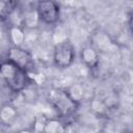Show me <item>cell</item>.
I'll list each match as a JSON object with an SVG mask.
<instances>
[{
    "label": "cell",
    "mask_w": 133,
    "mask_h": 133,
    "mask_svg": "<svg viewBox=\"0 0 133 133\" xmlns=\"http://www.w3.org/2000/svg\"><path fill=\"white\" fill-rule=\"evenodd\" d=\"M47 100L59 117L72 116L80 105L71 98L66 88L49 89L47 92Z\"/></svg>",
    "instance_id": "2"
},
{
    "label": "cell",
    "mask_w": 133,
    "mask_h": 133,
    "mask_svg": "<svg viewBox=\"0 0 133 133\" xmlns=\"http://www.w3.org/2000/svg\"><path fill=\"white\" fill-rule=\"evenodd\" d=\"M0 76L6 87L14 94H21L31 84L27 72L7 59L0 64Z\"/></svg>",
    "instance_id": "1"
},
{
    "label": "cell",
    "mask_w": 133,
    "mask_h": 133,
    "mask_svg": "<svg viewBox=\"0 0 133 133\" xmlns=\"http://www.w3.org/2000/svg\"><path fill=\"white\" fill-rule=\"evenodd\" d=\"M35 9L41 23L46 25H55L60 19V5L53 0H41L35 4Z\"/></svg>",
    "instance_id": "3"
},
{
    "label": "cell",
    "mask_w": 133,
    "mask_h": 133,
    "mask_svg": "<svg viewBox=\"0 0 133 133\" xmlns=\"http://www.w3.org/2000/svg\"><path fill=\"white\" fill-rule=\"evenodd\" d=\"M64 126L58 117H50L46 119L43 133H64Z\"/></svg>",
    "instance_id": "12"
},
{
    "label": "cell",
    "mask_w": 133,
    "mask_h": 133,
    "mask_svg": "<svg viewBox=\"0 0 133 133\" xmlns=\"http://www.w3.org/2000/svg\"><path fill=\"white\" fill-rule=\"evenodd\" d=\"M8 37L11 46L22 47L25 42V29L22 26H9L8 28Z\"/></svg>",
    "instance_id": "8"
},
{
    "label": "cell",
    "mask_w": 133,
    "mask_h": 133,
    "mask_svg": "<svg viewBox=\"0 0 133 133\" xmlns=\"http://www.w3.org/2000/svg\"><path fill=\"white\" fill-rule=\"evenodd\" d=\"M80 58L82 64L89 71L96 70L100 63V52L91 45H87L81 49Z\"/></svg>",
    "instance_id": "7"
},
{
    "label": "cell",
    "mask_w": 133,
    "mask_h": 133,
    "mask_svg": "<svg viewBox=\"0 0 133 133\" xmlns=\"http://www.w3.org/2000/svg\"><path fill=\"white\" fill-rule=\"evenodd\" d=\"M41 20L35 8L27 9L23 11V28L24 29H35L38 27Z\"/></svg>",
    "instance_id": "9"
},
{
    "label": "cell",
    "mask_w": 133,
    "mask_h": 133,
    "mask_svg": "<svg viewBox=\"0 0 133 133\" xmlns=\"http://www.w3.org/2000/svg\"><path fill=\"white\" fill-rule=\"evenodd\" d=\"M17 8H18V3L16 1H11V0H3V1H1V4H0L1 21L2 22L8 21V19L10 18L12 12Z\"/></svg>",
    "instance_id": "13"
},
{
    "label": "cell",
    "mask_w": 133,
    "mask_h": 133,
    "mask_svg": "<svg viewBox=\"0 0 133 133\" xmlns=\"http://www.w3.org/2000/svg\"><path fill=\"white\" fill-rule=\"evenodd\" d=\"M66 90H68V92L70 94L71 98H72L75 102H77L78 104H80V102L84 99V94H85L84 87H83L81 84H79V83H74V84H72L69 88H66Z\"/></svg>",
    "instance_id": "14"
},
{
    "label": "cell",
    "mask_w": 133,
    "mask_h": 133,
    "mask_svg": "<svg viewBox=\"0 0 133 133\" xmlns=\"http://www.w3.org/2000/svg\"><path fill=\"white\" fill-rule=\"evenodd\" d=\"M18 116L17 107L11 104H5L2 106L0 111V118L3 125H9Z\"/></svg>",
    "instance_id": "11"
},
{
    "label": "cell",
    "mask_w": 133,
    "mask_h": 133,
    "mask_svg": "<svg viewBox=\"0 0 133 133\" xmlns=\"http://www.w3.org/2000/svg\"><path fill=\"white\" fill-rule=\"evenodd\" d=\"M121 133H133V131H131V130H125V131H123Z\"/></svg>",
    "instance_id": "19"
},
{
    "label": "cell",
    "mask_w": 133,
    "mask_h": 133,
    "mask_svg": "<svg viewBox=\"0 0 133 133\" xmlns=\"http://www.w3.org/2000/svg\"><path fill=\"white\" fill-rule=\"evenodd\" d=\"M6 59L14 62L26 72L34 70V60L30 51L23 47L10 46L6 53Z\"/></svg>",
    "instance_id": "5"
},
{
    "label": "cell",
    "mask_w": 133,
    "mask_h": 133,
    "mask_svg": "<svg viewBox=\"0 0 133 133\" xmlns=\"http://www.w3.org/2000/svg\"><path fill=\"white\" fill-rule=\"evenodd\" d=\"M89 108L95 115L101 117L106 116L110 110V108L105 103L104 99H100V98H92L89 102Z\"/></svg>",
    "instance_id": "10"
},
{
    "label": "cell",
    "mask_w": 133,
    "mask_h": 133,
    "mask_svg": "<svg viewBox=\"0 0 133 133\" xmlns=\"http://www.w3.org/2000/svg\"><path fill=\"white\" fill-rule=\"evenodd\" d=\"M27 74H28V77H29L31 83H33L35 85H42L47 80V77L43 73L36 72L34 70L33 71H30V72H27Z\"/></svg>",
    "instance_id": "16"
},
{
    "label": "cell",
    "mask_w": 133,
    "mask_h": 133,
    "mask_svg": "<svg viewBox=\"0 0 133 133\" xmlns=\"http://www.w3.org/2000/svg\"><path fill=\"white\" fill-rule=\"evenodd\" d=\"M76 53L74 46L69 42L64 41L62 43L55 44L53 49V63L58 69H68L75 61Z\"/></svg>",
    "instance_id": "4"
},
{
    "label": "cell",
    "mask_w": 133,
    "mask_h": 133,
    "mask_svg": "<svg viewBox=\"0 0 133 133\" xmlns=\"http://www.w3.org/2000/svg\"><path fill=\"white\" fill-rule=\"evenodd\" d=\"M21 95L23 96V99L27 102H34L37 99V91H36V85L31 83L28 85L22 92Z\"/></svg>",
    "instance_id": "15"
},
{
    "label": "cell",
    "mask_w": 133,
    "mask_h": 133,
    "mask_svg": "<svg viewBox=\"0 0 133 133\" xmlns=\"http://www.w3.org/2000/svg\"><path fill=\"white\" fill-rule=\"evenodd\" d=\"M127 24L130 32L133 34V9L128 12V18H127Z\"/></svg>",
    "instance_id": "17"
},
{
    "label": "cell",
    "mask_w": 133,
    "mask_h": 133,
    "mask_svg": "<svg viewBox=\"0 0 133 133\" xmlns=\"http://www.w3.org/2000/svg\"><path fill=\"white\" fill-rule=\"evenodd\" d=\"M90 45L99 52H115L118 46L117 44L104 31H95L90 36Z\"/></svg>",
    "instance_id": "6"
},
{
    "label": "cell",
    "mask_w": 133,
    "mask_h": 133,
    "mask_svg": "<svg viewBox=\"0 0 133 133\" xmlns=\"http://www.w3.org/2000/svg\"><path fill=\"white\" fill-rule=\"evenodd\" d=\"M17 133H33L32 130H29V129H22L20 131H18Z\"/></svg>",
    "instance_id": "18"
}]
</instances>
